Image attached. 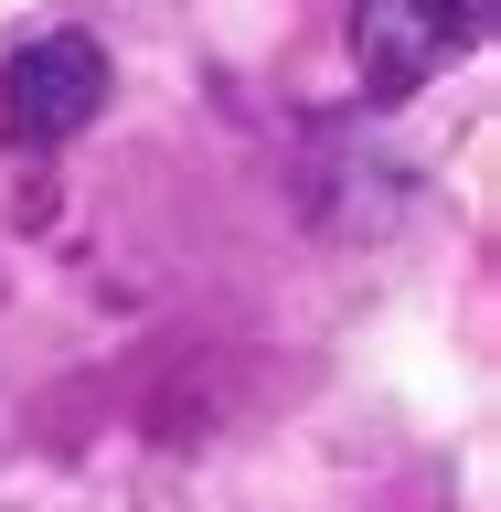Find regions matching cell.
I'll use <instances>...</instances> for the list:
<instances>
[{
  "mask_svg": "<svg viewBox=\"0 0 501 512\" xmlns=\"http://www.w3.org/2000/svg\"><path fill=\"white\" fill-rule=\"evenodd\" d=\"M480 43V0H352V64L374 96H416Z\"/></svg>",
  "mask_w": 501,
  "mask_h": 512,
  "instance_id": "cell-2",
  "label": "cell"
},
{
  "mask_svg": "<svg viewBox=\"0 0 501 512\" xmlns=\"http://www.w3.org/2000/svg\"><path fill=\"white\" fill-rule=\"evenodd\" d=\"M107 43L96 32H32L22 54H11V75H0V139L11 150H64L75 128L107 118Z\"/></svg>",
  "mask_w": 501,
  "mask_h": 512,
  "instance_id": "cell-1",
  "label": "cell"
}]
</instances>
